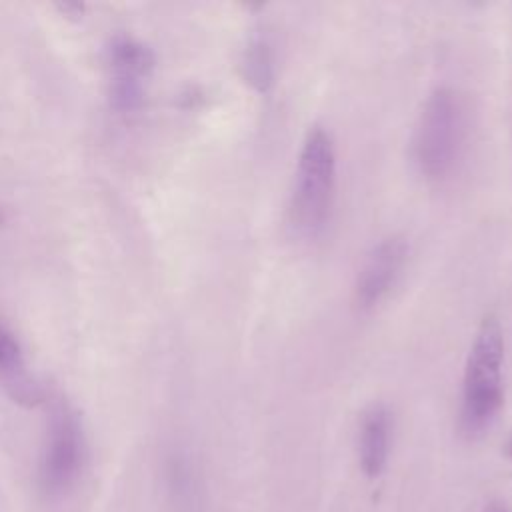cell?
<instances>
[{"label":"cell","instance_id":"4","mask_svg":"<svg viewBox=\"0 0 512 512\" xmlns=\"http://www.w3.org/2000/svg\"><path fill=\"white\" fill-rule=\"evenodd\" d=\"M86 462V438L78 412L58 402L50 414L38 464V488L50 498L66 496L80 480Z\"/></svg>","mask_w":512,"mask_h":512},{"label":"cell","instance_id":"6","mask_svg":"<svg viewBox=\"0 0 512 512\" xmlns=\"http://www.w3.org/2000/svg\"><path fill=\"white\" fill-rule=\"evenodd\" d=\"M390 412L382 404L370 406L360 422L358 434V458L364 474L376 478L382 474L390 452Z\"/></svg>","mask_w":512,"mask_h":512},{"label":"cell","instance_id":"9","mask_svg":"<svg viewBox=\"0 0 512 512\" xmlns=\"http://www.w3.org/2000/svg\"><path fill=\"white\" fill-rule=\"evenodd\" d=\"M108 54H110L112 80L144 84L154 68L152 50L134 38H126V36L116 38Z\"/></svg>","mask_w":512,"mask_h":512},{"label":"cell","instance_id":"11","mask_svg":"<svg viewBox=\"0 0 512 512\" xmlns=\"http://www.w3.org/2000/svg\"><path fill=\"white\" fill-rule=\"evenodd\" d=\"M508 456H510V460H512V438H510V442H508Z\"/></svg>","mask_w":512,"mask_h":512},{"label":"cell","instance_id":"5","mask_svg":"<svg viewBox=\"0 0 512 512\" xmlns=\"http://www.w3.org/2000/svg\"><path fill=\"white\" fill-rule=\"evenodd\" d=\"M408 244L400 236L380 240L366 256L354 282V304L368 312L376 308L396 286L406 264Z\"/></svg>","mask_w":512,"mask_h":512},{"label":"cell","instance_id":"7","mask_svg":"<svg viewBox=\"0 0 512 512\" xmlns=\"http://www.w3.org/2000/svg\"><path fill=\"white\" fill-rule=\"evenodd\" d=\"M0 382L6 392L20 404H36L42 398L40 386L28 376L22 348L16 336L0 324Z\"/></svg>","mask_w":512,"mask_h":512},{"label":"cell","instance_id":"3","mask_svg":"<svg viewBox=\"0 0 512 512\" xmlns=\"http://www.w3.org/2000/svg\"><path fill=\"white\" fill-rule=\"evenodd\" d=\"M466 132V106L458 92L436 88L420 112L412 138L414 162L426 180L438 182L454 172L464 150Z\"/></svg>","mask_w":512,"mask_h":512},{"label":"cell","instance_id":"1","mask_svg":"<svg viewBox=\"0 0 512 512\" xmlns=\"http://www.w3.org/2000/svg\"><path fill=\"white\" fill-rule=\"evenodd\" d=\"M504 336L496 316H486L472 340L462 380L460 432L474 440L480 438L496 420L502 400Z\"/></svg>","mask_w":512,"mask_h":512},{"label":"cell","instance_id":"10","mask_svg":"<svg viewBox=\"0 0 512 512\" xmlns=\"http://www.w3.org/2000/svg\"><path fill=\"white\" fill-rule=\"evenodd\" d=\"M482 512H510V510L504 504H500V502H490V504L484 506Z\"/></svg>","mask_w":512,"mask_h":512},{"label":"cell","instance_id":"8","mask_svg":"<svg viewBox=\"0 0 512 512\" xmlns=\"http://www.w3.org/2000/svg\"><path fill=\"white\" fill-rule=\"evenodd\" d=\"M240 72L242 78L260 94H266L276 76V58H274V46L268 34L254 32L240 56Z\"/></svg>","mask_w":512,"mask_h":512},{"label":"cell","instance_id":"2","mask_svg":"<svg viewBox=\"0 0 512 512\" xmlns=\"http://www.w3.org/2000/svg\"><path fill=\"white\" fill-rule=\"evenodd\" d=\"M336 196V150L332 136L314 126L308 130L294 172L290 194V224L304 238L326 230Z\"/></svg>","mask_w":512,"mask_h":512}]
</instances>
